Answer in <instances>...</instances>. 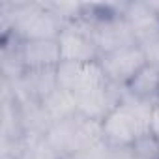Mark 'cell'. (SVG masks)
Wrapping results in <instances>:
<instances>
[{
	"label": "cell",
	"instance_id": "11",
	"mask_svg": "<svg viewBox=\"0 0 159 159\" xmlns=\"http://www.w3.org/2000/svg\"><path fill=\"white\" fill-rule=\"evenodd\" d=\"M19 112H21V124H23L25 133H45L47 135V131L52 125V120L49 118L41 101H21Z\"/></svg>",
	"mask_w": 159,
	"mask_h": 159
},
{
	"label": "cell",
	"instance_id": "2",
	"mask_svg": "<svg viewBox=\"0 0 159 159\" xmlns=\"http://www.w3.org/2000/svg\"><path fill=\"white\" fill-rule=\"evenodd\" d=\"M58 45L62 62L86 64V62H98L101 58V52L92 36V26L83 19L69 23L62 28L58 36Z\"/></svg>",
	"mask_w": 159,
	"mask_h": 159
},
{
	"label": "cell",
	"instance_id": "9",
	"mask_svg": "<svg viewBox=\"0 0 159 159\" xmlns=\"http://www.w3.org/2000/svg\"><path fill=\"white\" fill-rule=\"evenodd\" d=\"M127 92L139 99L155 103L159 101V66L146 64L125 86Z\"/></svg>",
	"mask_w": 159,
	"mask_h": 159
},
{
	"label": "cell",
	"instance_id": "15",
	"mask_svg": "<svg viewBox=\"0 0 159 159\" xmlns=\"http://www.w3.org/2000/svg\"><path fill=\"white\" fill-rule=\"evenodd\" d=\"M111 159H135L131 146H111Z\"/></svg>",
	"mask_w": 159,
	"mask_h": 159
},
{
	"label": "cell",
	"instance_id": "16",
	"mask_svg": "<svg viewBox=\"0 0 159 159\" xmlns=\"http://www.w3.org/2000/svg\"><path fill=\"white\" fill-rule=\"evenodd\" d=\"M150 131L159 139V101L153 103L152 109V118H150Z\"/></svg>",
	"mask_w": 159,
	"mask_h": 159
},
{
	"label": "cell",
	"instance_id": "8",
	"mask_svg": "<svg viewBox=\"0 0 159 159\" xmlns=\"http://www.w3.org/2000/svg\"><path fill=\"white\" fill-rule=\"evenodd\" d=\"M47 139L62 159H73L77 155V116L52 124L47 131Z\"/></svg>",
	"mask_w": 159,
	"mask_h": 159
},
{
	"label": "cell",
	"instance_id": "17",
	"mask_svg": "<svg viewBox=\"0 0 159 159\" xmlns=\"http://www.w3.org/2000/svg\"><path fill=\"white\" fill-rule=\"evenodd\" d=\"M150 4L153 6V10H155V11H157V15H159V2H150Z\"/></svg>",
	"mask_w": 159,
	"mask_h": 159
},
{
	"label": "cell",
	"instance_id": "13",
	"mask_svg": "<svg viewBox=\"0 0 159 159\" xmlns=\"http://www.w3.org/2000/svg\"><path fill=\"white\" fill-rule=\"evenodd\" d=\"M131 148H133L135 159H159V139L152 131L140 135L131 144Z\"/></svg>",
	"mask_w": 159,
	"mask_h": 159
},
{
	"label": "cell",
	"instance_id": "14",
	"mask_svg": "<svg viewBox=\"0 0 159 159\" xmlns=\"http://www.w3.org/2000/svg\"><path fill=\"white\" fill-rule=\"evenodd\" d=\"M142 51H144V56H146V62L148 64H153V66H159V38L140 45Z\"/></svg>",
	"mask_w": 159,
	"mask_h": 159
},
{
	"label": "cell",
	"instance_id": "10",
	"mask_svg": "<svg viewBox=\"0 0 159 159\" xmlns=\"http://www.w3.org/2000/svg\"><path fill=\"white\" fill-rule=\"evenodd\" d=\"M43 109L47 111L49 118L52 120V124L56 122H64V120H69L73 116H77V101H75V96L64 88H56L54 92H51L43 101H41Z\"/></svg>",
	"mask_w": 159,
	"mask_h": 159
},
{
	"label": "cell",
	"instance_id": "3",
	"mask_svg": "<svg viewBox=\"0 0 159 159\" xmlns=\"http://www.w3.org/2000/svg\"><path fill=\"white\" fill-rule=\"evenodd\" d=\"M146 56L140 45H131L118 49L114 52L103 54L99 58V66L107 77L109 83H114L118 86H127L131 79L146 66Z\"/></svg>",
	"mask_w": 159,
	"mask_h": 159
},
{
	"label": "cell",
	"instance_id": "12",
	"mask_svg": "<svg viewBox=\"0 0 159 159\" xmlns=\"http://www.w3.org/2000/svg\"><path fill=\"white\" fill-rule=\"evenodd\" d=\"M21 159H62L45 133H25L21 137Z\"/></svg>",
	"mask_w": 159,
	"mask_h": 159
},
{
	"label": "cell",
	"instance_id": "5",
	"mask_svg": "<svg viewBox=\"0 0 159 159\" xmlns=\"http://www.w3.org/2000/svg\"><path fill=\"white\" fill-rule=\"evenodd\" d=\"M90 26H92V36H94V41H96L101 56L114 52L118 49H124V47L139 45L127 21L124 19V15L103 17V19L92 21Z\"/></svg>",
	"mask_w": 159,
	"mask_h": 159
},
{
	"label": "cell",
	"instance_id": "1",
	"mask_svg": "<svg viewBox=\"0 0 159 159\" xmlns=\"http://www.w3.org/2000/svg\"><path fill=\"white\" fill-rule=\"evenodd\" d=\"M11 13L13 30L21 41L32 39H58L62 28L66 26L45 2H6Z\"/></svg>",
	"mask_w": 159,
	"mask_h": 159
},
{
	"label": "cell",
	"instance_id": "7",
	"mask_svg": "<svg viewBox=\"0 0 159 159\" xmlns=\"http://www.w3.org/2000/svg\"><path fill=\"white\" fill-rule=\"evenodd\" d=\"M124 19L127 21L139 45L159 38V15L150 2H125Z\"/></svg>",
	"mask_w": 159,
	"mask_h": 159
},
{
	"label": "cell",
	"instance_id": "4",
	"mask_svg": "<svg viewBox=\"0 0 159 159\" xmlns=\"http://www.w3.org/2000/svg\"><path fill=\"white\" fill-rule=\"evenodd\" d=\"M56 79H58V86L71 92L73 96L99 88L109 83L99 66V60L86 62V64L60 62V66L56 67Z\"/></svg>",
	"mask_w": 159,
	"mask_h": 159
},
{
	"label": "cell",
	"instance_id": "6",
	"mask_svg": "<svg viewBox=\"0 0 159 159\" xmlns=\"http://www.w3.org/2000/svg\"><path fill=\"white\" fill-rule=\"evenodd\" d=\"M19 58H21V64H23L25 71L54 69L62 62L58 39L21 41V45H19Z\"/></svg>",
	"mask_w": 159,
	"mask_h": 159
}]
</instances>
